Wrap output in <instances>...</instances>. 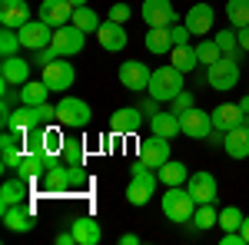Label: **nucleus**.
Segmentation results:
<instances>
[{
	"label": "nucleus",
	"instance_id": "393cba45",
	"mask_svg": "<svg viewBox=\"0 0 249 245\" xmlns=\"http://www.w3.org/2000/svg\"><path fill=\"white\" fill-rule=\"evenodd\" d=\"M146 123H150V132H156V136H166V139H173V136H179V132H183V126H179V116L173 113V110H160V113L150 116Z\"/></svg>",
	"mask_w": 249,
	"mask_h": 245
},
{
	"label": "nucleus",
	"instance_id": "72a5a7b5",
	"mask_svg": "<svg viewBox=\"0 0 249 245\" xmlns=\"http://www.w3.org/2000/svg\"><path fill=\"white\" fill-rule=\"evenodd\" d=\"M226 17L230 27H249V0H226Z\"/></svg>",
	"mask_w": 249,
	"mask_h": 245
},
{
	"label": "nucleus",
	"instance_id": "412c9836",
	"mask_svg": "<svg viewBox=\"0 0 249 245\" xmlns=\"http://www.w3.org/2000/svg\"><path fill=\"white\" fill-rule=\"evenodd\" d=\"M30 186H34V179H27V176H17V172H14V179H7V182L0 186V209L17 206V202H27Z\"/></svg>",
	"mask_w": 249,
	"mask_h": 245
},
{
	"label": "nucleus",
	"instance_id": "7ed1b4c3",
	"mask_svg": "<svg viewBox=\"0 0 249 245\" xmlns=\"http://www.w3.org/2000/svg\"><path fill=\"white\" fill-rule=\"evenodd\" d=\"M163 215L176 222V226H183V222H193V212H196V199H193V192L186 186H170L166 189V196H163Z\"/></svg>",
	"mask_w": 249,
	"mask_h": 245
},
{
	"label": "nucleus",
	"instance_id": "b1692460",
	"mask_svg": "<svg viewBox=\"0 0 249 245\" xmlns=\"http://www.w3.org/2000/svg\"><path fill=\"white\" fill-rule=\"evenodd\" d=\"M73 235H77V245H100V239H103L100 219H93V215H77L73 219Z\"/></svg>",
	"mask_w": 249,
	"mask_h": 245
},
{
	"label": "nucleus",
	"instance_id": "423d86ee",
	"mask_svg": "<svg viewBox=\"0 0 249 245\" xmlns=\"http://www.w3.org/2000/svg\"><path fill=\"white\" fill-rule=\"evenodd\" d=\"M40 80L50 86V93H63V90H70V86H73L77 70H73L70 57H57L53 63H47V66H43V76H40Z\"/></svg>",
	"mask_w": 249,
	"mask_h": 245
},
{
	"label": "nucleus",
	"instance_id": "2f4dec72",
	"mask_svg": "<svg viewBox=\"0 0 249 245\" xmlns=\"http://www.w3.org/2000/svg\"><path fill=\"white\" fill-rule=\"evenodd\" d=\"M213 40L219 43V50H223V57H232L239 60L246 50L239 47V33H236V27H230V30H219V33H213Z\"/></svg>",
	"mask_w": 249,
	"mask_h": 245
},
{
	"label": "nucleus",
	"instance_id": "de8ad7c7",
	"mask_svg": "<svg viewBox=\"0 0 249 245\" xmlns=\"http://www.w3.org/2000/svg\"><path fill=\"white\" fill-rule=\"evenodd\" d=\"M239 232H243V239H246V245H249V215L243 219V226H239Z\"/></svg>",
	"mask_w": 249,
	"mask_h": 245
},
{
	"label": "nucleus",
	"instance_id": "c85d7f7f",
	"mask_svg": "<svg viewBox=\"0 0 249 245\" xmlns=\"http://www.w3.org/2000/svg\"><path fill=\"white\" fill-rule=\"evenodd\" d=\"M60 159H63L67 166H73V169H83V163H87V143H83V139H73V136H67Z\"/></svg>",
	"mask_w": 249,
	"mask_h": 245
},
{
	"label": "nucleus",
	"instance_id": "5701e85b",
	"mask_svg": "<svg viewBox=\"0 0 249 245\" xmlns=\"http://www.w3.org/2000/svg\"><path fill=\"white\" fill-rule=\"evenodd\" d=\"M0 80H3V83H14V86H23V83L30 80V63L20 57V53L3 57V63H0Z\"/></svg>",
	"mask_w": 249,
	"mask_h": 245
},
{
	"label": "nucleus",
	"instance_id": "a19ab883",
	"mask_svg": "<svg viewBox=\"0 0 249 245\" xmlns=\"http://www.w3.org/2000/svg\"><path fill=\"white\" fill-rule=\"evenodd\" d=\"M190 27L186 23H173L170 27V40H173V47H183V43H190Z\"/></svg>",
	"mask_w": 249,
	"mask_h": 245
},
{
	"label": "nucleus",
	"instance_id": "c03bdc74",
	"mask_svg": "<svg viewBox=\"0 0 249 245\" xmlns=\"http://www.w3.org/2000/svg\"><path fill=\"white\" fill-rule=\"evenodd\" d=\"M140 110L146 113V119H150V116H156V113H160V99H153V96H150V99H146V103H143Z\"/></svg>",
	"mask_w": 249,
	"mask_h": 245
},
{
	"label": "nucleus",
	"instance_id": "9b49d317",
	"mask_svg": "<svg viewBox=\"0 0 249 245\" xmlns=\"http://www.w3.org/2000/svg\"><path fill=\"white\" fill-rule=\"evenodd\" d=\"M179 126H183V136L190 139H210L213 136V116L199 106H193L186 113H179Z\"/></svg>",
	"mask_w": 249,
	"mask_h": 245
},
{
	"label": "nucleus",
	"instance_id": "a18cd8bd",
	"mask_svg": "<svg viewBox=\"0 0 249 245\" xmlns=\"http://www.w3.org/2000/svg\"><path fill=\"white\" fill-rule=\"evenodd\" d=\"M120 245H140V235L136 232H123L120 235Z\"/></svg>",
	"mask_w": 249,
	"mask_h": 245
},
{
	"label": "nucleus",
	"instance_id": "aec40b11",
	"mask_svg": "<svg viewBox=\"0 0 249 245\" xmlns=\"http://www.w3.org/2000/svg\"><path fill=\"white\" fill-rule=\"evenodd\" d=\"M213 23H216V10L210 3H193L186 10V27H190L193 37H206L213 30Z\"/></svg>",
	"mask_w": 249,
	"mask_h": 245
},
{
	"label": "nucleus",
	"instance_id": "2eb2a0df",
	"mask_svg": "<svg viewBox=\"0 0 249 245\" xmlns=\"http://www.w3.org/2000/svg\"><path fill=\"white\" fill-rule=\"evenodd\" d=\"M140 14L146 20V27H173V23H179V14L173 10L170 0H143Z\"/></svg>",
	"mask_w": 249,
	"mask_h": 245
},
{
	"label": "nucleus",
	"instance_id": "7c9ffc66",
	"mask_svg": "<svg viewBox=\"0 0 249 245\" xmlns=\"http://www.w3.org/2000/svg\"><path fill=\"white\" fill-rule=\"evenodd\" d=\"M47 93H50V86H47L43 80H27V83L20 86V103L40 106V103H47Z\"/></svg>",
	"mask_w": 249,
	"mask_h": 245
},
{
	"label": "nucleus",
	"instance_id": "f3484780",
	"mask_svg": "<svg viewBox=\"0 0 249 245\" xmlns=\"http://www.w3.org/2000/svg\"><path fill=\"white\" fill-rule=\"evenodd\" d=\"M186 189L193 192V199L203 206V202H216V196H219V182H216V176L206 169L199 172H190V179H186Z\"/></svg>",
	"mask_w": 249,
	"mask_h": 245
},
{
	"label": "nucleus",
	"instance_id": "20e7f679",
	"mask_svg": "<svg viewBox=\"0 0 249 245\" xmlns=\"http://www.w3.org/2000/svg\"><path fill=\"white\" fill-rule=\"evenodd\" d=\"M57 123L70 132H80V130H87V126L93 123V110H90V103L80 99V96H63L57 103Z\"/></svg>",
	"mask_w": 249,
	"mask_h": 245
},
{
	"label": "nucleus",
	"instance_id": "ddd939ff",
	"mask_svg": "<svg viewBox=\"0 0 249 245\" xmlns=\"http://www.w3.org/2000/svg\"><path fill=\"white\" fill-rule=\"evenodd\" d=\"M77 172H80V169L67 166V163L60 159L57 166L47 172V176H40L37 182H40V189H47V192H70V189L77 186Z\"/></svg>",
	"mask_w": 249,
	"mask_h": 245
},
{
	"label": "nucleus",
	"instance_id": "473e14b6",
	"mask_svg": "<svg viewBox=\"0 0 249 245\" xmlns=\"http://www.w3.org/2000/svg\"><path fill=\"white\" fill-rule=\"evenodd\" d=\"M193 226L199 229V232H210L213 226H219V209H216V202L196 206V212H193Z\"/></svg>",
	"mask_w": 249,
	"mask_h": 245
},
{
	"label": "nucleus",
	"instance_id": "6e6552de",
	"mask_svg": "<svg viewBox=\"0 0 249 245\" xmlns=\"http://www.w3.org/2000/svg\"><path fill=\"white\" fill-rule=\"evenodd\" d=\"M223 152L230 159H249V113H243L230 132H223Z\"/></svg>",
	"mask_w": 249,
	"mask_h": 245
},
{
	"label": "nucleus",
	"instance_id": "49530a36",
	"mask_svg": "<svg viewBox=\"0 0 249 245\" xmlns=\"http://www.w3.org/2000/svg\"><path fill=\"white\" fill-rule=\"evenodd\" d=\"M236 33H239V47H243V50L249 53V27H239Z\"/></svg>",
	"mask_w": 249,
	"mask_h": 245
},
{
	"label": "nucleus",
	"instance_id": "ea45409f",
	"mask_svg": "<svg viewBox=\"0 0 249 245\" xmlns=\"http://www.w3.org/2000/svg\"><path fill=\"white\" fill-rule=\"evenodd\" d=\"M193 106H196V96H193L190 90H183V93L173 99V113H176V116H179V113H186V110H193Z\"/></svg>",
	"mask_w": 249,
	"mask_h": 245
},
{
	"label": "nucleus",
	"instance_id": "4468645a",
	"mask_svg": "<svg viewBox=\"0 0 249 245\" xmlns=\"http://www.w3.org/2000/svg\"><path fill=\"white\" fill-rule=\"evenodd\" d=\"M0 219H3L7 232H34L37 229V219H34L30 202H17V206L0 209Z\"/></svg>",
	"mask_w": 249,
	"mask_h": 245
},
{
	"label": "nucleus",
	"instance_id": "58836bf2",
	"mask_svg": "<svg viewBox=\"0 0 249 245\" xmlns=\"http://www.w3.org/2000/svg\"><path fill=\"white\" fill-rule=\"evenodd\" d=\"M130 14H133V7L120 0V3H113V7L107 10V20H116V23H130Z\"/></svg>",
	"mask_w": 249,
	"mask_h": 245
},
{
	"label": "nucleus",
	"instance_id": "79ce46f5",
	"mask_svg": "<svg viewBox=\"0 0 249 245\" xmlns=\"http://www.w3.org/2000/svg\"><path fill=\"white\" fill-rule=\"evenodd\" d=\"M53 60H57V50H53V47H43V50H34V63H37L40 70H43L47 63H53Z\"/></svg>",
	"mask_w": 249,
	"mask_h": 245
},
{
	"label": "nucleus",
	"instance_id": "f03ea898",
	"mask_svg": "<svg viewBox=\"0 0 249 245\" xmlns=\"http://www.w3.org/2000/svg\"><path fill=\"white\" fill-rule=\"evenodd\" d=\"M156 186H160V172H153L146 163L136 159L133 172H130V186H126V202L130 206H146L153 199Z\"/></svg>",
	"mask_w": 249,
	"mask_h": 245
},
{
	"label": "nucleus",
	"instance_id": "f8f14e48",
	"mask_svg": "<svg viewBox=\"0 0 249 245\" xmlns=\"http://www.w3.org/2000/svg\"><path fill=\"white\" fill-rule=\"evenodd\" d=\"M50 40H53V27L47 23V20H30V23H23L20 27V43H23V50H43V47H50Z\"/></svg>",
	"mask_w": 249,
	"mask_h": 245
},
{
	"label": "nucleus",
	"instance_id": "dca6fc26",
	"mask_svg": "<svg viewBox=\"0 0 249 245\" xmlns=\"http://www.w3.org/2000/svg\"><path fill=\"white\" fill-rule=\"evenodd\" d=\"M143 123H146V113H143L140 106H120V110L110 116V132H113V136H130V132H136Z\"/></svg>",
	"mask_w": 249,
	"mask_h": 245
},
{
	"label": "nucleus",
	"instance_id": "3c124183",
	"mask_svg": "<svg viewBox=\"0 0 249 245\" xmlns=\"http://www.w3.org/2000/svg\"><path fill=\"white\" fill-rule=\"evenodd\" d=\"M246 93H249V90H246Z\"/></svg>",
	"mask_w": 249,
	"mask_h": 245
},
{
	"label": "nucleus",
	"instance_id": "6ab92c4d",
	"mask_svg": "<svg viewBox=\"0 0 249 245\" xmlns=\"http://www.w3.org/2000/svg\"><path fill=\"white\" fill-rule=\"evenodd\" d=\"M73 10H77V7H73L70 0H43V3L37 7V17L47 20V23L57 30V27L73 23Z\"/></svg>",
	"mask_w": 249,
	"mask_h": 245
},
{
	"label": "nucleus",
	"instance_id": "e433bc0d",
	"mask_svg": "<svg viewBox=\"0 0 249 245\" xmlns=\"http://www.w3.org/2000/svg\"><path fill=\"white\" fill-rule=\"evenodd\" d=\"M243 209L239 206H226V209H219V229L223 232H236V229L243 226Z\"/></svg>",
	"mask_w": 249,
	"mask_h": 245
},
{
	"label": "nucleus",
	"instance_id": "a878e982",
	"mask_svg": "<svg viewBox=\"0 0 249 245\" xmlns=\"http://www.w3.org/2000/svg\"><path fill=\"white\" fill-rule=\"evenodd\" d=\"M213 130L219 132H230L239 119H243V110H239V103H219L216 110H213Z\"/></svg>",
	"mask_w": 249,
	"mask_h": 245
},
{
	"label": "nucleus",
	"instance_id": "9d476101",
	"mask_svg": "<svg viewBox=\"0 0 249 245\" xmlns=\"http://www.w3.org/2000/svg\"><path fill=\"white\" fill-rule=\"evenodd\" d=\"M140 163H146L150 169H160L163 163H170V139L156 136V132L140 139Z\"/></svg>",
	"mask_w": 249,
	"mask_h": 245
},
{
	"label": "nucleus",
	"instance_id": "cd10ccee",
	"mask_svg": "<svg viewBox=\"0 0 249 245\" xmlns=\"http://www.w3.org/2000/svg\"><path fill=\"white\" fill-rule=\"evenodd\" d=\"M146 50L150 53H170L173 50V40H170V27H146Z\"/></svg>",
	"mask_w": 249,
	"mask_h": 245
},
{
	"label": "nucleus",
	"instance_id": "c756f323",
	"mask_svg": "<svg viewBox=\"0 0 249 245\" xmlns=\"http://www.w3.org/2000/svg\"><path fill=\"white\" fill-rule=\"evenodd\" d=\"M170 53H173V57H170V63H173V66H179L183 73H193V70L199 66V57H196V47H193V43L173 47Z\"/></svg>",
	"mask_w": 249,
	"mask_h": 245
},
{
	"label": "nucleus",
	"instance_id": "09e8293b",
	"mask_svg": "<svg viewBox=\"0 0 249 245\" xmlns=\"http://www.w3.org/2000/svg\"><path fill=\"white\" fill-rule=\"evenodd\" d=\"M236 103H239V110H243V113H249V93L243 96V99H236Z\"/></svg>",
	"mask_w": 249,
	"mask_h": 245
},
{
	"label": "nucleus",
	"instance_id": "f704fd0d",
	"mask_svg": "<svg viewBox=\"0 0 249 245\" xmlns=\"http://www.w3.org/2000/svg\"><path fill=\"white\" fill-rule=\"evenodd\" d=\"M73 23H77L83 33H96L103 20H100V14L90 10V7H77V10H73Z\"/></svg>",
	"mask_w": 249,
	"mask_h": 245
},
{
	"label": "nucleus",
	"instance_id": "a211bd4d",
	"mask_svg": "<svg viewBox=\"0 0 249 245\" xmlns=\"http://www.w3.org/2000/svg\"><path fill=\"white\" fill-rule=\"evenodd\" d=\"M100 40V47L107 50V53H120V50H126V23H116V20H103L100 23V30L93 33Z\"/></svg>",
	"mask_w": 249,
	"mask_h": 245
},
{
	"label": "nucleus",
	"instance_id": "39448f33",
	"mask_svg": "<svg viewBox=\"0 0 249 245\" xmlns=\"http://www.w3.org/2000/svg\"><path fill=\"white\" fill-rule=\"evenodd\" d=\"M206 83H210L213 90H219V93L236 90V83H239V60L219 57L213 66H206Z\"/></svg>",
	"mask_w": 249,
	"mask_h": 245
},
{
	"label": "nucleus",
	"instance_id": "4c0bfd02",
	"mask_svg": "<svg viewBox=\"0 0 249 245\" xmlns=\"http://www.w3.org/2000/svg\"><path fill=\"white\" fill-rule=\"evenodd\" d=\"M196 57H199V63H206V66H213V63H216V60L223 57V50H219V43H216V40H199V43H196Z\"/></svg>",
	"mask_w": 249,
	"mask_h": 245
},
{
	"label": "nucleus",
	"instance_id": "37998d69",
	"mask_svg": "<svg viewBox=\"0 0 249 245\" xmlns=\"http://www.w3.org/2000/svg\"><path fill=\"white\" fill-rule=\"evenodd\" d=\"M219 245H246V239H243V232L236 229V232H223V239H219Z\"/></svg>",
	"mask_w": 249,
	"mask_h": 245
},
{
	"label": "nucleus",
	"instance_id": "4be33fe9",
	"mask_svg": "<svg viewBox=\"0 0 249 245\" xmlns=\"http://www.w3.org/2000/svg\"><path fill=\"white\" fill-rule=\"evenodd\" d=\"M23 23H30V7H27V0H0V27L20 30Z\"/></svg>",
	"mask_w": 249,
	"mask_h": 245
},
{
	"label": "nucleus",
	"instance_id": "0eeeda50",
	"mask_svg": "<svg viewBox=\"0 0 249 245\" xmlns=\"http://www.w3.org/2000/svg\"><path fill=\"white\" fill-rule=\"evenodd\" d=\"M87 37H90V33H83L77 23H67V27H57V30H53L50 47L57 50V57H77L80 50L87 47Z\"/></svg>",
	"mask_w": 249,
	"mask_h": 245
},
{
	"label": "nucleus",
	"instance_id": "8fccbe9b",
	"mask_svg": "<svg viewBox=\"0 0 249 245\" xmlns=\"http://www.w3.org/2000/svg\"><path fill=\"white\" fill-rule=\"evenodd\" d=\"M70 3H73V7H87L90 0H70Z\"/></svg>",
	"mask_w": 249,
	"mask_h": 245
},
{
	"label": "nucleus",
	"instance_id": "bb28decb",
	"mask_svg": "<svg viewBox=\"0 0 249 245\" xmlns=\"http://www.w3.org/2000/svg\"><path fill=\"white\" fill-rule=\"evenodd\" d=\"M160 182H166V186H186V179H190V169H186V163H179V159H170V163H163L160 166Z\"/></svg>",
	"mask_w": 249,
	"mask_h": 245
},
{
	"label": "nucleus",
	"instance_id": "1a4fd4ad",
	"mask_svg": "<svg viewBox=\"0 0 249 245\" xmlns=\"http://www.w3.org/2000/svg\"><path fill=\"white\" fill-rule=\"evenodd\" d=\"M116 76H120V83H123L130 93H146L153 70H150L146 63H140V60H126V63H120V73Z\"/></svg>",
	"mask_w": 249,
	"mask_h": 245
},
{
	"label": "nucleus",
	"instance_id": "f257e3e1",
	"mask_svg": "<svg viewBox=\"0 0 249 245\" xmlns=\"http://www.w3.org/2000/svg\"><path fill=\"white\" fill-rule=\"evenodd\" d=\"M183 80H186V73H183L179 66L166 63V66L153 70V76H150V90H146V93L153 96V99H160V103H173L176 96L186 90Z\"/></svg>",
	"mask_w": 249,
	"mask_h": 245
},
{
	"label": "nucleus",
	"instance_id": "c9c22d12",
	"mask_svg": "<svg viewBox=\"0 0 249 245\" xmlns=\"http://www.w3.org/2000/svg\"><path fill=\"white\" fill-rule=\"evenodd\" d=\"M23 50V43H20V30H10V27H3L0 30V57H14Z\"/></svg>",
	"mask_w": 249,
	"mask_h": 245
}]
</instances>
